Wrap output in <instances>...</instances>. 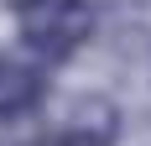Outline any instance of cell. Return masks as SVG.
Masks as SVG:
<instances>
[{
  "label": "cell",
  "mask_w": 151,
  "mask_h": 146,
  "mask_svg": "<svg viewBox=\"0 0 151 146\" xmlns=\"http://www.w3.org/2000/svg\"><path fill=\"white\" fill-rule=\"evenodd\" d=\"M47 94V68L26 58H0V120L31 115Z\"/></svg>",
  "instance_id": "cell-2"
},
{
  "label": "cell",
  "mask_w": 151,
  "mask_h": 146,
  "mask_svg": "<svg viewBox=\"0 0 151 146\" xmlns=\"http://www.w3.org/2000/svg\"><path fill=\"white\" fill-rule=\"evenodd\" d=\"M16 37L42 68L68 63L94 37V5L89 0H16Z\"/></svg>",
  "instance_id": "cell-1"
},
{
  "label": "cell",
  "mask_w": 151,
  "mask_h": 146,
  "mask_svg": "<svg viewBox=\"0 0 151 146\" xmlns=\"http://www.w3.org/2000/svg\"><path fill=\"white\" fill-rule=\"evenodd\" d=\"M115 141H120V110L109 99H78L58 131V146H115Z\"/></svg>",
  "instance_id": "cell-3"
}]
</instances>
